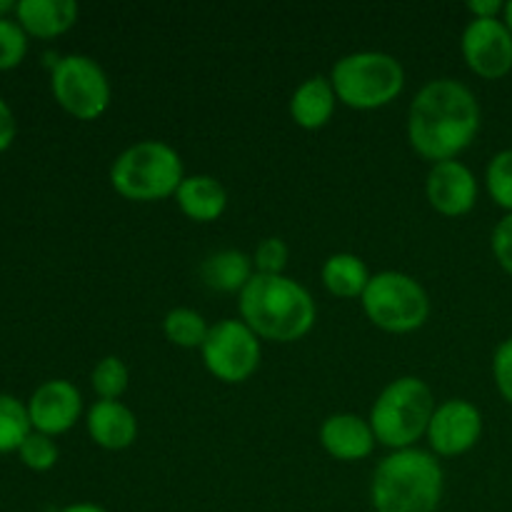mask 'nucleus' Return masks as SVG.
Instances as JSON below:
<instances>
[{
  "label": "nucleus",
  "mask_w": 512,
  "mask_h": 512,
  "mask_svg": "<svg viewBox=\"0 0 512 512\" xmlns=\"http://www.w3.org/2000/svg\"><path fill=\"white\" fill-rule=\"evenodd\" d=\"M460 50L468 68L485 80H500L512 70V33L503 18L470 20Z\"/></svg>",
  "instance_id": "9d476101"
},
{
  "label": "nucleus",
  "mask_w": 512,
  "mask_h": 512,
  "mask_svg": "<svg viewBox=\"0 0 512 512\" xmlns=\"http://www.w3.org/2000/svg\"><path fill=\"white\" fill-rule=\"evenodd\" d=\"M320 278H323V285L328 288V293H333L335 298L353 300L363 298L365 288H368L373 275H370L368 265L358 255L335 253L323 263Z\"/></svg>",
  "instance_id": "aec40b11"
},
{
  "label": "nucleus",
  "mask_w": 512,
  "mask_h": 512,
  "mask_svg": "<svg viewBox=\"0 0 512 512\" xmlns=\"http://www.w3.org/2000/svg\"><path fill=\"white\" fill-rule=\"evenodd\" d=\"M203 363L213 378L220 383H245L260 365V338L243 323V320H220L210 325L205 338Z\"/></svg>",
  "instance_id": "1a4fd4ad"
},
{
  "label": "nucleus",
  "mask_w": 512,
  "mask_h": 512,
  "mask_svg": "<svg viewBox=\"0 0 512 512\" xmlns=\"http://www.w3.org/2000/svg\"><path fill=\"white\" fill-rule=\"evenodd\" d=\"M75 0H20L15 3V20L28 33V38L50 40L68 33L78 23Z\"/></svg>",
  "instance_id": "dca6fc26"
},
{
  "label": "nucleus",
  "mask_w": 512,
  "mask_h": 512,
  "mask_svg": "<svg viewBox=\"0 0 512 512\" xmlns=\"http://www.w3.org/2000/svg\"><path fill=\"white\" fill-rule=\"evenodd\" d=\"M88 435L103 450H125L138 438V420L120 400H98L88 410Z\"/></svg>",
  "instance_id": "2eb2a0df"
},
{
  "label": "nucleus",
  "mask_w": 512,
  "mask_h": 512,
  "mask_svg": "<svg viewBox=\"0 0 512 512\" xmlns=\"http://www.w3.org/2000/svg\"><path fill=\"white\" fill-rule=\"evenodd\" d=\"M480 103L473 90L453 78L425 83L410 103L408 140L430 163L458 160L480 133Z\"/></svg>",
  "instance_id": "f257e3e1"
},
{
  "label": "nucleus",
  "mask_w": 512,
  "mask_h": 512,
  "mask_svg": "<svg viewBox=\"0 0 512 512\" xmlns=\"http://www.w3.org/2000/svg\"><path fill=\"white\" fill-rule=\"evenodd\" d=\"M490 248H493V255L500 268L512 275V213H505V218L498 220L493 238H490Z\"/></svg>",
  "instance_id": "c85d7f7f"
},
{
  "label": "nucleus",
  "mask_w": 512,
  "mask_h": 512,
  "mask_svg": "<svg viewBox=\"0 0 512 512\" xmlns=\"http://www.w3.org/2000/svg\"><path fill=\"white\" fill-rule=\"evenodd\" d=\"M483 435V413L463 398H450L435 408L428 425L430 450L440 458L465 455Z\"/></svg>",
  "instance_id": "9b49d317"
},
{
  "label": "nucleus",
  "mask_w": 512,
  "mask_h": 512,
  "mask_svg": "<svg viewBox=\"0 0 512 512\" xmlns=\"http://www.w3.org/2000/svg\"><path fill=\"white\" fill-rule=\"evenodd\" d=\"M18 455L20 463H23L25 468L35 470V473H45V470L55 468V463H58L60 458V450L50 435L35 433L33 430V433L25 438V443L20 445Z\"/></svg>",
  "instance_id": "393cba45"
},
{
  "label": "nucleus",
  "mask_w": 512,
  "mask_h": 512,
  "mask_svg": "<svg viewBox=\"0 0 512 512\" xmlns=\"http://www.w3.org/2000/svg\"><path fill=\"white\" fill-rule=\"evenodd\" d=\"M363 310L385 333H413L430 315V298L413 275L383 270L373 275L363 293Z\"/></svg>",
  "instance_id": "0eeeda50"
},
{
  "label": "nucleus",
  "mask_w": 512,
  "mask_h": 512,
  "mask_svg": "<svg viewBox=\"0 0 512 512\" xmlns=\"http://www.w3.org/2000/svg\"><path fill=\"white\" fill-rule=\"evenodd\" d=\"M375 443L378 438L370 420L355 413H335L320 425V445L330 458L343 460V463L365 460L375 450Z\"/></svg>",
  "instance_id": "4468645a"
},
{
  "label": "nucleus",
  "mask_w": 512,
  "mask_h": 512,
  "mask_svg": "<svg viewBox=\"0 0 512 512\" xmlns=\"http://www.w3.org/2000/svg\"><path fill=\"white\" fill-rule=\"evenodd\" d=\"M253 275V258L243 250H218L200 263V280L218 293H243Z\"/></svg>",
  "instance_id": "6ab92c4d"
},
{
  "label": "nucleus",
  "mask_w": 512,
  "mask_h": 512,
  "mask_svg": "<svg viewBox=\"0 0 512 512\" xmlns=\"http://www.w3.org/2000/svg\"><path fill=\"white\" fill-rule=\"evenodd\" d=\"M30 433H33V423H30L28 405H23L13 395L0 393V455L18 453Z\"/></svg>",
  "instance_id": "412c9836"
},
{
  "label": "nucleus",
  "mask_w": 512,
  "mask_h": 512,
  "mask_svg": "<svg viewBox=\"0 0 512 512\" xmlns=\"http://www.w3.org/2000/svg\"><path fill=\"white\" fill-rule=\"evenodd\" d=\"M83 413L80 390L70 380H48L28 400V415L35 433L63 435Z\"/></svg>",
  "instance_id": "f8f14e48"
},
{
  "label": "nucleus",
  "mask_w": 512,
  "mask_h": 512,
  "mask_svg": "<svg viewBox=\"0 0 512 512\" xmlns=\"http://www.w3.org/2000/svg\"><path fill=\"white\" fill-rule=\"evenodd\" d=\"M90 383H93V390L100 395V400H120L130 383L128 365L118 355H108L93 368Z\"/></svg>",
  "instance_id": "5701e85b"
},
{
  "label": "nucleus",
  "mask_w": 512,
  "mask_h": 512,
  "mask_svg": "<svg viewBox=\"0 0 512 512\" xmlns=\"http://www.w3.org/2000/svg\"><path fill=\"white\" fill-rule=\"evenodd\" d=\"M335 95L353 110H375L390 105L405 88L400 60L380 50H360L340 58L330 73Z\"/></svg>",
  "instance_id": "423d86ee"
},
{
  "label": "nucleus",
  "mask_w": 512,
  "mask_h": 512,
  "mask_svg": "<svg viewBox=\"0 0 512 512\" xmlns=\"http://www.w3.org/2000/svg\"><path fill=\"white\" fill-rule=\"evenodd\" d=\"M495 388L503 395L505 403L512 405V338L503 340L493 355Z\"/></svg>",
  "instance_id": "cd10ccee"
},
{
  "label": "nucleus",
  "mask_w": 512,
  "mask_h": 512,
  "mask_svg": "<svg viewBox=\"0 0 512 512\" xmlns=\"http://www.w3.org/2000/svg\"><path fill=\"white\" fill-rule=\"evenodd\" d=\"M335 105H338V95L330 78L313 75L295 88L290 98V118L303 130H320L330 123Z\"/></svg>",
  "instance_id": "f3484780"
},
{
  "label": "nucleus",
  "mask_w": 512,
  "mask_h": 512,
  "mask_svg": "<svg viewBox=\"0 0 512 512\" xmlns=\"http://www.w3.org/2000/svg\"><path fill=\"white\" fill-rule=\"evenodd\" d=\"M175 203L185 218L195 223H213L228 208V193L213 175H185L175 193Z\"/></svg>",
  "instance_id": "a211bd4d"
},
{
  "label": "nucleus",
  "mask_w": 512,
  "mask_h": 512,
  "mask_svg": "<svg viewBox=\"0 0 512 512\" xmlns=\"http://www.w3.org/2000/svg\"><path fill=\"white\" fill-rule=\"evenodd\" d=\"M163 333L178 348H203L210 325L193 308H173L163 320Z\"/></svg>",
  "instance_id": "4be33fe9"
},
{
  "label": "nucleus",
  "mask_w": 512,
  "mask_h": 512,
  "mask_svg": "<svg viewBox=\"0 0 512 512\" xmlns=\"http://www.w3.org/2000/svg\"><path fill=\"white\" fill-rule=\"evenodd\" d=\"M468 10L473 13V18L478 20L500 18L505 10V3H500V0H470Z\"/></svg>",
  "instance_id": "7c9ffc66"
},
{
  "label": "nucleus",
  "mask_w": 512,
  "mask_h": 512,
  "mask_svg": "<svg viewBox=\"0 0 512 512\" xmlns=\"http://www.w3.org/2000/svg\"><path fill=\"white\" fill-rule=\"evenodd\" d=\"M28 55V33L18 20H0V70H13Z\"/></svg>",
  "instance_id": "a878e982"
},
{
  "label": "nucleus",
  "mask_w": 512,
  "mask_h": 512,
  "mask_svg": "<svg viewBox=\"0 0 512 512\" xmlns=\"http://www.w3.org/2000/svg\"><path fill=\"white\" fill-rule=\"evenodd\" d=\"M240 315L258 338L295 343L313 330L318 308L298 280L255 273L240 293Z\"/></svg>",
  "instance_id": "f03ea898"
},
{
  "label": "nucleus",
  "mask_w": 512,
  "mask_h": 512,
  "mask_svg": "<svg viewBox=\"0 0 512 512\" xmlns=\"http://www.w3.org/2000/svg\"><path fill=\"white\" fill-rule=\"evenodd\" d=\"M288 245L283 238H265L263 243L255 248L253 265L258 275H283L285 265H288Z\"/></svg>",
  "instance_id": "bb28decb"
},
{
  "label": "nucleus",
  "mask_w": 512,
  "mask_h": 512,
  "mask_svg": "<svg viewBox=\"0 0 512 512\" xmlns=\"http://www.w3.org/2000/svg\"><path fill=\"white\" fill-rule=\"evenodd\" d=\"M430 205L445 218H460L468 215L478 203V178L473 170L460 160H445L435 163L425 183Z\"/></svg>",
  "instance_id": "ddd939ff"
},
{
  "label": "nucleus",
  "mask_w": 512,
  "mask_h": 512,
  "mask_svg": "<svg viewBox=\"0 0 512 512\" xmlns=\"http://www.w3.org/2000/svg\"><path fill=\"white\" fill-rule=\"evenodd\" d=\"M435 398L428 383L415 375L393 380L370 410V425L380 445L393 450L415 448L423 435H428L430 418L435 413Z\"/></svg>",
  "instance_id": "39448f33"
},
{
  "label": "nucleus",
  "mask_w": 512,
  "mask_h": 512,
  "mask_svg": "<svg viewBox=\"0 0 512 512\" xmlns=\"http://www.w3.org/2000/svg\"><path fill=\"white\" fill-rule=\"evenodd\" d=\"M60 512H108V510L100 508V505H95V503H73Z\"/></svg>",
  "instance_id": "2f4dec72"
},
{
  "label": "nucleus",
  "mask_w": 512,
  "mask_h": 512,
  "mask_svg": "<svg viewBox=\"0 0 512 512\" xmlns=\"http://www.w3.org/2000/svg\"><path fill=\"white\" fill-rule=\"evenodd\" d=\"M50 90L60 108L78 120H98L110 105V80L88 55H65L53 65Z\"/></svg>",
  "instance_id": "6e6552de"
},
{
  "label": "nucleus",
  "mask_w": 512,
  "mask_h": 512,
  "mask_svg": "<svg viewBox=\"0 0 512 512\" xmlns=\"http://www.w3.org/2000/svg\"><path fill=\"white\" fill-rule=\"evenodd\" d=\"M445 493L438 455L420 448L393 450L378 463L370 483L375 512H435Z\"/></svg>",
  "instance_id": "7ed1b4c3"
},
{
  "label": "nucleus",
  "mask_w": 512,
  "mask_h": 512,
  "mask_svg": "<svg viewBox=\"0 0 512 512\" xmlns=\"http://www.w3.org/2000/svg\"><path fill=\"white\" fill-rule=\"evenodd\" d=\"M15 133H18V125H15V115L13 110L8 108L3 98H0V153L8 150L13 145Z\"/></svg>",
  "instance_id": "c756f323"
},
{
  "label": "nucleus",
  "mask_w": 512,
  "mask_h": 512,
  "mask_svg": "<svg viewBox=\"0 0 512 512\" xmlns=\"http://www.w3.org/2000/svg\"><path fill=\"white\" fill-rule=\"evenodd\" d=\"M8 13H15V3H10V0H0V20L8 18Z\"/></svg>",
  "instance_id": "473e14b6"
},
{
  "label": "nucleus",
  "mask_w": 512,
  "mask_h": 512,
  "mask_svg": "<svg viewBox=\"0 0 512 512\" xmlns=\"http://www.w3.org/2000/svg\"><path fill=\"white\" fill-rule=\"evenodd\" d=\"M503 23L508 25V30L512 33V0H510V3H505V10H503Z\"/></svg>",
  "instance_id": "72a5a7b5"
},
{
  "label": "nucleus",
  "mask_w": 512,
  "mask_h": 512,
  "mask_svg": "<svg viewBox=\"0 0 512 512\" xmlns=\"http://www.w3.org/2000/svg\"><path fill=\"white\" fill-rule=\"evenodd\" d=\"M485 185L498 208L512 213V148L493 155L485 170Z\"/></svg>",
  "instance_id": "b1692460"
},
{
  "label": "nucleus",
  "mask_w": 512,
  "mask_h": 512,
  "mask_svg": "<svg viewBox=\"0 0 512 512\" xmlns=\"http://www.w3.org/2000/svg\"><path fill=\"white\" fill-rule=\"evenodd\" d=\"M185 180L183 160L173 145L163 140H140L130 145L110 165V185L125 200L155 203L178 193Z\"/></svg>",
  "instance_id": "20e7f679"
}]
</instances>
